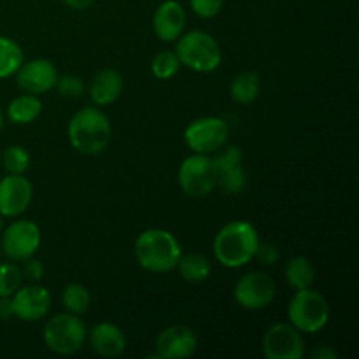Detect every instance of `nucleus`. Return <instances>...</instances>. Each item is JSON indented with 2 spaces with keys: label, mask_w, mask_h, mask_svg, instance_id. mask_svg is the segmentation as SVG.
Returning a JSON list of instances; mask_svg holds the SVG:
<instances>
[{
  "label": "nucleus",
  "mask_w": 359,
  "mask_h": 359,
  "mask_svg": "<svg viewBox=\"0 0 359 359\" xmlns=\"http://www.w3.org/2000/svg\"><path fill=\"white\" fill-rule=\"evenodd\" d=\"M259 245V235L248 221H231L217 231L212 251L226 269H241L252 262Z\"/></svg>",
  "instance_id": "nucleus-1"
},
{
  "label": "nucleus",
  "mask_w": 359,
  "mask_h": 359,
  "mask_svg": "<svg viewBox=\"0 0 359 359\" xmlns=\"http://www.w3.org/2000/svg\"><path fill=\"white\" fill-rule=\"evenodd\" d=\"M182 255L181 244L174 233L163 228H149L135 241V258L144 270L153 273H167L177 269Z\"/></svg>",
  "instance_id": "nucleus-2"
},
{
  "label": "nucleus",
  "mask_w": 359,
  "mask_h": 359,
  "mask_svg": "<svg viewBox=\"0 0 359 359\" xmlns=\"http://www.w3.org/2000/svg\"><path fill=\"white\" fill-rule=\"evenodd\" d=\"M111 137V121L98 107H83L70 118L69 140L77 153L86 156L100 154L107 149Z\"/></svg>",
  "instance_id": "nucleus-3"
},
{
  "label": "nucleus",
  "mask_w": 359,
  "mask_h": 359,
  "mask_svg": "<svg viewBox=\"0 0 359 359\" xmlns=\"http://www.w3.org/2000/svg\"><path fill=\"white\" fill-rule=\"evenodd\" d=\"M175 55L181 65L195 72H212L221 65L223 53L221 46L210 34L202 30H191L177 39Z\"/></svg>",
  "instance_id": "nucleus-4"
},
{
  "label": "nucleus",
  "mask_w": 359,
  "mask_h": 359,
  "mask_svg": "<svg viewBox=\"0 0 359 359\" xmlns=\"http://www.w3.org/2000/svg\"><path fill=\"white\" fill-rule=\"evenodd\" d=\"M290 323L302 333H318L328 325L330 304L319 291L307 287L298 290L287 307Z\"/></svg>",
  "instance_id": "nucleus-5"
},
{
  "label": "nucleus",
  "mask_w": 359,
  "mask_h": 359,
  "mask_svg": "<svg viewBox=\"0 0 359 359\" xmlns=\"http://www.w3.org/2000/svg\"><path fill=\"white\" fill-rule=\"evenodd\" d=\"M88 339V328L76 314H58L44 326V344L60 356H70L83 349Z\"/></svg>",
  "instance_id": "nucleus-6"
},
{
  "label": "nucleus",
  "mask_w": 359,
  "mask_h": 359,
  "mask_svg": "<svg viewBox=\"0 0 359 359\" xmlns=\"http://www.w3.org/2000/svg\"><path fill=\"white\" fill-rule=\"evenodd\" d=\"M177 179L186 195L193 198H203L210 195L217 186L216 163L210 154L195 153L182 161Z\"/></svg>",
  "instance_id": "nucleus-7"
},
{
  "label": "nucleus",
  "mask_w": 359,
  "mask_h": 359,
  "mask_svg": "<svg viewBox=\"0 0 359 359\" xmlns=\"http://www.w3.org/2000/svg\"><path fill=\"white\" fill-rule=\"evenodd\" d=\"M41 241L42 233L37 223L28 219H18L4 228L0 249L11 262H25L39 251Z\"/></svg>",
  "instance_id": "nucleus-8"
},
{
  "label": "nucleus",
  "mask_w": 359,
  "mask_h": 359,
  "mask_svg": "<svg viewBox=\"0 0 359 359\" xmlns=\"http://www.w3.org/2000/svg\"><path fill=\"white\" fill-rule=\"evenodd\" d=\"M230 128L226 121L216 116H205L189 123L184 130V142L193 153L212 154L226 146Z\"/></svg>",
  "instance_id": "nucleus-9"
},
{
  "label": "nucleus",
  "mask_w": 359,
  "mask_h": 359,
  "mask_svg": "<svg viewBox=\"0 0 359 359\" xmlns=\"http://www.w3.org/2000/svg\"><path fill=\"white\" fill-rule=\"evenodd\" d=\"M277 294V284L265 272H249L237 280L233 290L235 302L248 311H262L269 307Z\"/></svg>",
  "instance_id": "nucleus-10"
},
{
  "label": "nucleus",
  "mask_w": 359,
  "mask_h": 359,
  "mask_svg": "<svg viewBox=\"0 0 359 359\" xmlns=\"http://www.w3.org/2000/svg\"><path fill=\"white\" fill-rule=\"evenodd\" d=\"M263 354L269 359H300L305 356L304 333L291 323L270 326L263 335Z\"/></svg>",
  "instance_id": "nucleus-11"
},
{
  "label": "nucleus",
  "mask_w": 359,
  "mask_h": 359,
  "mask_svg": "<svg viewBox=\"0 0 359 359\" xmlns=\"http://www.w3.org/2000/svg\"><path fill=\"white\" fill-rule=\"evenodd\" d=\"M217 170V184L226 195H241L248 186V175L244 170V154L241 147H221L219 154L212 158Z\"/></svg>",
  "instance_id": "nucleus-12"
},
{
  "label": "nucleus",
  "mask_w": 359,
  "mask_h": 359,
  "mask_svg": "<svg viewBox=\"0 0 359 359\" xmlns=\"http://www.w3.org/2000/svg\"><path fill=\"white\" fill-rule=\"evenodd\" d=\"M11 304H13L14 318L20 321L34 323L49 314L51 293L39 283H34L30 286H21L11 297Z\"/></svg>",
  "instance_id": "nucleus-13"
},
{
  "label": "nucleus",
  "mask_w": 359,
  "mask_h": 359,
  "mask_svg": "<svg viewBox=\"0 0 359 359\" xmlns=\"http://www.w3.org/2000/svg\"><path fill=\"white\" fill-rule=\"evenodd\" d=\"M16 84L23 93L42 95L51 91L58 81V70L55 63L46 58H35L27 63H21L18 69Z\"/></svg>",
  "instance_id": "nucleus-14"
},
{
  "label": "nucleus",
  "mask_w": 359,
  "mask_h": 359,
  "mask_svg": "<svg viewBox=\"0 0 359 359\" xmlns=\"http://www.w3.org/2000/svg\"><path fill=\"white\" fill-rule=\"evenodd\" d=\"M32 198L34 188L23 174H7L0 179V216H21L30 207Z\"/></svg>",
  "instance_id": "nucleus-15"
},
{
  "label": "nucleus",
  "mask_w": 359,
  "mask_h": 359,
  "mask_svg": "<svg viewBox=\"0 0 359 359\" xmlns=\"http://www.w3.org/2000/svg\"><path fill=\"white\" fill-rule=\"evenodd\" d=\"M156 356L161 359L189 358L196 353L198 339L189 326L174 325L165 328L156 337Z\"/></svg>",
  "instance_id": "nucleus-16"
},
{
  "label": "nucleus",
  "mask_w": 359,
  "mask_h": 359,
  "mask_svg": "<svg viewBox=\"0 0 359 359\" xmlns=\"http://www.w3.org/2000/svg\"><path fill=\"white\" fill-rule=\"evenodd\" d=\"M154 34L160 41L172 42L177 41L186 28V11L175 0H167L160 4L153 18Z\"/></svg>",
  "instance_id": "nucleus-17"
},
{
  "label": "nucleus",
  "mask_w": 359,
  "mask_h": 359,
  "mask_svg": "<svg viewBox=\"0 0 359 359\" xmlns=\"http://www.w3.org/2000/svg\"><path fill=\"white\" fill-rule=\"evenodd\" d=\"M90 346L98 356L102 358H119L126 349V337L119 326L112 323H98L91 328Z\"/></svg>",
  "instance_id": "nucleus-18"
},
{
  "label": "nucleus",
  "mask_w": 359,
  "mask_h": 359,
  "mask_svg": "<svg viewBox=\"0 0 359 359\" xmlns=\"http://www.w3.org/2000/svg\"><path fill=\"white\" fill-rule=\"evenodd\" d=\"M123 86H125V81H123L121 72L111 69V67H105L95 74L88 91H90L93 104L98 107H104V105L112 104L121 97Z\"/></svg>",
  "instance_id": "nucleus-19"
},
{
  "label": "nucleus",
  "mask_w": 359,
  "mask_h": 359,
  "mask_svg": "<svg viewBox=\"0 0 359 359\" xmlns=\"http://www.w3.org/2000/svg\"><path fill=\"white\" fill-rule=\"evenodd\" d=\"M42 102L39 95L25 93L14 98L7 107V118L14 125H30L41 116Z\"/></svg>",
  "instance_id": "nucleus-20"
},
{
  "label": "nucleus",
  "mask_w": 359,
  "mask_h": 359,
  "mask_svg": "<svg viewBox=\"0 0 359 359\" xmlns=\"http://www.w3.org/2000/svg\"><path fill=\"white\" fill-rule=\"evenodd\" d=\"M179 273L188 283H203L210 277L212 265L209 258L202 252H189V255H181L177 263Z\"/></svg>",
  "instance_id": "nucleus-21"
},
{
  "label": "nucleus",
  "mask_w": 359,
  "mask_h": 359,
  "mask_svg": "<svg viewBox=\"0 0 359 359\" xmlns=\"http://www.w3.org/2000/svg\"><path fill=\"white\" fill-rule=\"evenodd\" d=\"M259 90H262L259 76L252 70H244V72L237 74L230 83V95L237 104H252L258 98Z\"/></svg>",
  "instance_id": "nucleus-22"
},
{
  "label": "nucleus",
  "mask_w": 359,
  "mask_h": 359,
  "mask_svg": "<svg viewBox=\"0 0 359 359\" xmlns=\"http://www.w3.org/2000/svg\"><path fill=\"white\" fill-rule=\"evenodd\" d=\"M287 284L294 290H307L312 287L316 280V269L305 256H294L287 262L286 270H284Z\"/></svg>",
  "instance_id": "nucleus-23"
},
{
  "label": "nucleus",
  "mask_w": 359,
  "mask_h": 359,
  "mask_svg": "<svg viewBox=\"0 0 359 359\" xmlns=\"http://www.w3.org/2000/svg\"><path fill=\"white\" fill-rule=\"evenodd\" d=\"M23 49L16 41L0 35V79L14 76L23 63Z\"/></svg>",
  "instance_id": "nucleus-24"
},
{
  "label": "nucleus",
  "mask_w": 359,
  "mask_h": 359,
  "mask_svg": "<svg viewBox=\"0 0 359 359\" xmlns=\"http://www.w3.org/2000/svg\"><path fill=\"white\" fill-rule=\"evenodd\" d=\"M62 304L67 309V312L76 316L86 314L91 304V294L86 286L83 284H69L65 290L62 291Z\"/></svg>",
  "instance_id": "nucleus-25"
},
{
  "label": "nucleus",
  "mask_w": 359,
  "mask_h": 359,
  "mask_svg": "<svg viewBox=\"0 0 359 359\" xmlns=\"http://www.w3.org/2000/svg\"><path fill=\"white\" fill-rule=\"evenodd\" d=\"M30 153L23 146H9L0 154V163L7 174H25L30 168Z\"/></svg>",
  "instance_id": "nucleus-26"
},
{
  "label": "nucleus",
  "mask_w": 359,
  "mask_h": 359,
  "mask_svg": "<svg viewBox=\"0 0 359 359\" xmlns=\"http://www.w3.org/2000/svg\"><path fill=\"white\" fill-rule=\"evenodd\" d=\"M23 286V272L16 263H0V297H13Z\"/></svg>",
  "instance_id": "nucleus-27"
},
{
  "label": "nucleus",
  "mask_w": 359,
  "mask_h": 359,
  "mask_svg": "<svg viewBox=\"0 0 359 359\" xmlns=\"http://www.w3.org/2000/svg\"><path fill=\"white\" fill-rule=\"evenodd\" d=\"M181 69V62L175 51H161L154 56L153 63H151V70H153L156 79H172L175 74Z\"/></svg>",
  "instance_id": "nucleus-28"
},
{
  "label": "nucleus",
  "mask_w": 359,
  "mask_h": 359,
  "mask_svg": "<svg viewBox=\"0 0 359 359\" xmlns=\"http://www.w3.org/2000/svg\"><path fill=\"white\" fill-rule=\"evenodd\" d=\"M55 88H58L62 97L69 98H79L84 93V83L77 76H72V74H67V76L62 77L58 76Z\"/></svg>",
  "instance_id": "nucleus-29"
},
{
  "label": "nucleus",
  "mask_w": 359,
  "mask_h": 359,
  "mask_svg": "<svg viewBox=\"0 0 359 359\" xmlns=\"http://www.w3.org/2000/svg\"><path fill=\"white\" fill-rule=\"evenodd\" d=\"M223 2L224 0H189V6L196 16L210 20L219 14V11L223 9Z\"/></svg>",
  "instance_id": "nucleus-30"
},
{
  "label": "nucleus",
  "mask_w": 359,
  "mask_h": 359,
  "mask_svg": "<svg viewBox=\"0 0 359 359\" xmlns=\"http://www.w3.org/2000/svg\"><path fill=\"white\" fill-rule=\"evenodd\" d=\"M255 258H258L263 265H273L279 259V249L272 242H259Z\"/></svg>",
  "instance_id": "nucleus-31"
},
{
  "label": "nucleus",
  "mask_w": 359,
  "mask_h": 359,
  "mask_svg": "<svg viewBox=\"0 0 359 359\" xmlns=\"http://www.w3.org/2000/svg\"><path fill=\"white\" fill-rule=\"evenodd\" d=\"M23 273L28 280L32 283H39V280L44 277V266L39 259H35L34 256L28 259H25V266H23Z\"/></svg>",
  "instance_id": "nucleus-32"
},
{
  "label": "nucleus",
  "mask_w": 359,
  "mask_h": 359,
  "mask_svg": "<svg viewBox=\"0 0 359 359\" xmlns=\"http://www.w3.org/2000/svg\"><path fill=\"white\" fill-rule=\"evenodd\" d=\"M311 359H339V353L330 346H321L309 354Z\"/></svg>",
  "instance_id": "nucleus-33"
},
{
  "label": "nucleus",
  "mask_w": 359,
  "mask_h": 359,
  "mask_svg": "<svg viewBox=\"0 0 359 359\" xmlns=\"http://www.w3.org/2000/svg\"><path fill=\"white\" fill-rule=\"evenodd\" d=\"M11 318H14L11 297H0V319H2V321H7V319Z\"/></svg>",
  "instance_id": "nucleus-34"
},
{
  "label": "nucleus",
  "mask_w": 359,
  "mask_h": 359,
  "mask_svg": "<svg viewBox=\"0 0 359 359\" xmlns=\"http://www.w3.org/2000/svg\"><path fill=\"white\" fill-rule=\"evenodd\" d=\"M67 7L74 11H86L95 4V0H63Z\"/></svg>",
  "instance_id": "nucleus-35"
},
{
  "label": "nucleus",
  "mask_w": 359,
  "mask_h": 359,
  "mask_svg": "<svg viewBox=\"0 0 359 359\" xmlns=\"http://www.w3.org/2000/svg\"><path fill=\"white\" fill-rule=\"evenodd\" d=\"M4 123H6V118H4V112L2 109H0V130L4 128Z\"/></svg>",
  "instance_id": "nucleus-36"
},
{
  "label": "nucleus",
  "mask_w": 359,
  "mask_h": 359,
  "mask_svg": "<svg viewBox=\"0 0 359 359\" xmlns=\"http://www.w3.org/2000/svg\"><path fill=\"white\" fill-rule=\"evenodd\" d=\"M4 228H6V223H4V216H0V233L4 231Z\"/></svg>",
  "instance_id": "nucleus-37"
},
{
  "label": "nucleus",
  "mask_w": 359,
  "mask_h": 359,
  "mask_svg": "<svg viewBox=\"0 0 359 359\" xmlns=\"http://www.w3.org/2000/svg\"><path fill=\"white\" fill-rule=\"evenodd\" d=\"M0 255H2V249H0Z\"/></svg>",
  "instance_id": "nucleus-38"
},
{
  "label": "nucleus",
  "mask_w": 359,
  "mask_h": 359,
  "mask_svg": "<svg viewBox=\"0 0 359 359\" xmlns=\"http://www.w3.org/2000/svg\"><path fill=\"white\" fill-rule=\"evenodd\" d=\"M0 154H2V151H0Z\"/></svg>",
  "instance_id": "nucleus-39"
}]
</instances>
